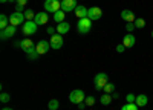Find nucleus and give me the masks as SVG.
I'll use <instances>...</instances> for the list:
<instances>
[{
  "label": "nucleus",
  "instance_id": "f257e3e1",
  "mask_svg": "<svg viewBox=\"0 0 153 110\" xmlns=\"http://www.w3.org/2000/svg\"><path fill=\"white\" fill-rule=\"evenodd\" d=\"M109 83V77H107V73L104 72H100L95 75V80H94V86H95V89L97 90H103L104 89V86Z\"/></svg>",
  "mask_w": 153,
  "mask_h": 110
},
{
  "label": "nucleus",
  "instance_id": "f03ea898",
  "mask_svg": "<svg viewBox=\"0 0 153 110\" xmlns=\"http://www.w3.org/2000/svg\"><path fill=\"white\" fill-rule=\"evenodd\" d=\"M76 29H78L80 34H87L89 31L92 29V20L91 18H78Z\"/></svg>",
  "mask_w": 153,
  "mask_h": 110
},
{
  "label": "nucleus",
  "instance_id": "7ed1b4c3",
  "mask_svg": "<svg viewBox=\"0 0 153 110\" xmlns=\"http://www.w3.org/2000/svg\"><path fill=\"white\" fill-rule=\"evenodd\" d=\"M69 100H71V103H74V104H80V103H84L86 95H84V92H83V90L75 89V90H72V92H71Z\"/></svg>",
  "mask_w": 153,
  "mask_h": 110
},
{
  "label": "nucleus",
  "instance_id": "20e7f679",
  "mask_svg": "<svg viewBox=\"0 0 153 110\" xmlns=\"http://www.w3.org/2000/svg\"><path fill=\"white\" fill-rule=\"evenodd\" d=\"M61 9V2L60 0H46L45 2V11L46 12H52L55 14L57 11Z\"/></svg>",
  "mask_w": 153,
  "mask_h": 110
},
{
  "label": "nucleus",
  "instance_id": "39448f33",
  "mask_svg": "<svg viewBox=\"0 0 153 110\" xmlns=\"http://www.w3.org/2000/svg\"><path fill=\"white\" fill-rule=\"evenodd\" d=\"M37 26H38V24L34 21V20H26V21H25L23 23V34L25 35H32V34H35L37 32Z\"/></svg>",
  "mask_w": 153,
  "mask_h": 110
},
{
  "label": "nucleus",
  "instance_id": "423d86ee",
  "mask_svg": "<svg viewBox=\"0 0 153 110\" xmlns=\"http://www.w3.org/2000/svg\"><path fill=\"white\" fill-rule=\"evenodd\" d=\"M101 16H103V11H101V8H98V6H92V8L87 9V18H91L92 21L100 20Z\"/></svg>",
  "mask_w": 153,
  "mask_h": 110
},
{
  "label": "nucleus",
  "instance_id": "0eeeda50",
  "mask_svg": "<svg viewBox=\"0 0 153 110\" xmlns=\"http://www.w3.org/2000/svg\"><path fill=\"white\" fill-rule=\"evenodd\" d=\"M25 20V14L23 12H12V14L9 16V23L12 24V26H19V24H22Z\"/></svg>",
  "mask_w": 153,
  "mask_h": 110
},
{
  "label": "nucleus",
  "instance_id": "6e6552de",
  "mask_svg": "<svg viewBox=\"0 0 153 110\" xmlns=\"http://www.w3.org/2000/svg\"><path fill=\"white\" fill-rule=\"evenodd\" d=\"M76 6H78L76 0H61V11H65V12L75 11Z\"/></svg>",
  "mask_w": 153,
  "mask_h": 110
},
{
  "label": "nucleus",
  "instance_id": "1a4fd4ad",
  "mask_svg": "<svg viewBox=\"0 0 153 110\" xmlns=\"http://www.w3.org/2000/svg\"><path fill=\"white\" fill-rule=\"evenodd\" d=\"M14 34H16V26L9 24L8 28L0 31V38H2V40H8V38H11V37H14Z\"/></svg>",
  "mask_w": 153,
  "mask_h": 110
},
{
  "label": "nucleus",
  "instance_id": "9d476101",
  "mask_svg": "<svg viewBox=\"0 0 153 110\" xmlns=\"http://www.w3.org/2000/svg\"><path fill=\"white\" fill-rule=\"evenodd\" d=\"M35 49H37V52L40 54V55H45V54H48V51L51 49V41H46V40L38 41L37 46H35Z\"/></svg>",
  "mask_w": 153,
  "mask_h": 110
},
{
  "label": "nucleus",
  "instance_id": "9b49d317",
  "mask_svg": "<svg viewBox=\"0 0 153 110\" xmlns=\"http://www.w3.org/2000/svg\"><path fill=\"white\" fill-rule=\"evenodd\" d=\"M63 46V37L61 34H55L51 37V47L52 49H60Z\"/></svg>",
  "mask_w": 153,
  "mask_h": 110
},
{
  "label": "nucleus",
  "instance_id": "f8f14e48",
  "mask_svg": "<svg viewBox=\"0 0 153 110\" xmlns=\"http://www.w3.org/2000/svg\"><path fill=\"white\" fill-rule=\"evenodd\" d=\"M121 18L123 20H126L127 23H133L136 18H135V14L130 11V9H123L121 11Z\"/></svg>",
  "mask_w": 153,
  "mask_h": 110
},
{
  "label": "nucleus",
  "instance_id": "ddd939ff",
  "mask_svg": "<svg viewBox=\"0 0 153 110\" xmlns=\"http://www.w3.org/2000/svg\"><path fill=\"white\" fill-rule=\"evenodd\" d=\"M49 18H48V12L45 11V12H38V14H35V18H34V21L40 26V24H46V21H48Z\"/></svg>",
  "mask_w": 153,
  "mask_h": 110
},
{
  "label": "nucleus",
  "instance_id": "4468645a",
  "mask_svg": "<svg viewBox=\"0 0 153 110\" xmlns=\"http://www.w3.org/2000/svg\"><path fill=\"white\" fill-rule=\"evenodd\" d=\"M135 37H133V34H126L124 35V38H123V44L126 46V47H133L135 46Z\"/></svg>",
  "mask_w": 153,
  "mask_h": 110
},
{
  "label": "nucleus",
  "instance_id": "2eb2a0df",
  "mask_svg": "<svg viewBox=\"0 0 153 110\" xmlns=\"http://www.w3.org/2000/svg\"><path fill=\"white\" fill-rule=\"evenodd\" d=\"M75 16L78 18H87V8L83 5H78L75 8Z\"/></svg>",
  "mask_w": 153,
  "mask_h": 110
},
{
  "label": "nucleus",
  "instance_id": "dca6fc26",
  "mask_svg": "<svg viewBox=\"0 0 153 110\" xmlns=\"http://www.w3.org/2000/svg\"><path fill=\"white\" fill-rule=\"evenodd\" d=\"M57 34H66V32H69V29H71V26H69V23L68 21H61V23H58L57 24Z\"/></svg>",
  "mask_w": 153,
  "mask_h": 110
},
{
  "label": "nucleus",
  "instance_id": "f3484780",
  "mask_svg": "<svg viewBox=\"0 0 153 110\" xmlns=\"http://www.w3.org/2000/svg\"><path fill=\"white\" fill-rule=\"evenodd\" d=\"M147 103H149V98H147L144 93L136 95V101H135V104H136L138 107H144V106H147Z\"/></svg>",
  "mask_w": 153,
  "mask_h": 110
},
{
  "label": "nucleus",
  "instance_id": "a211bd4d",
  "mask_svg": "<svg viewBox=\"0 0 153 110\" xmlns=\"http://www.w3.org/2000/svg\"><path fill=\"white\" fill-rule=\"evenodd\" d=\"M26 55H28V58L29 60H37L38 57H40V54L37 52V49H35V46H32V47H29V49H26Z\"/></svg>",
  "mask_w": 153,
  "mask_h": 110
},
{
  "label": "nucleus",
  "instance_id": "6ab92c4d",
  "mask_svg": "<svg viewBox=\"0 0 153 110\" xmlns=\"http://www.w3.org/2000/svg\"><path fill=\"white\" fill-rule=\"evenodd\" d=\"M32 46H34V41L29 40V38H25V40L20 41V47L23 49V51H26V49H29V47H32Z\"/></svg>",
  "mask_w": 153,
  "mask_h": 110
},
{
  "label": "nucleus",
  "instance_id": "aec40b11",
  "mask_svg": "<svg viewBox=\"0 0 153 110\" xmlns=\"http://www.w3.org/2000/svg\"><path fill=\"white\" fill-rule=\"evenodd\" d=\"M65 14H66V12H65V11H61V9L57 11L55 14H54V20L57 21V24L61 23V21H65Z\"/></svg>",
  "mask_w": 153,
  "mask_h": 110
},
{
  "label": "nucleus",
  "instance_id": "412c9836",
  "mask_svg": "<svg viewBox=\"0 0 153 110\" xmlns=\"http://www.w3.org/2000/svg\"><path fill=\"white\" fill-rule=\"evenodd\" d=\"M9 18L5 16V14H2V16H0V29H5V28H8L9 26Z\"/></svg>",
  "mask_w": 153,
  "mask_h": 110
},
{
  "label": "nucleus",
  "instance_id": "4be33fe9",
  "mask_svg": "<svg viewBox=\"0 0 153 110\" xmlns=\"http://www.w3.org/2000/svg\"><path fill=\"white\" fill-rule=\"evenodd\" d=\"M100 101H101V104H103V106H109L110 101H112V96H110L109 93H104L103 96L100 98Z\"/></svg>",
  "mask_w": 153,
  "mask_h": 110
},
{
  "label": "nucleus",
  "instance_id": "5701e85b",
  "mask_svg": "<svg viewBox=\"0 0 153 110\" xmlns=\"http://www.w3.org/2000/svg\"><path fill=\"white\" fill-rule=\"evenodd\" d=\"M103 90H104L106 93H109V95L113 93V90H115V84H113V83H107V84L104 86V89H103Z\"/></svg>",
  "mask_w": 153,
  "mask_h": 110
},
{
  "label": "nucleus",
  "instance_id": "b1692460",
  "mask_svg": "<svg viewBox=\"0 0 153 110\" xmlns=\"http://www.w3.org/2000/svg\"><path fill=\"white\" fill-rule=\"evenodd\" d=\"M58 106H60V103H58L57 100H51V101H49V104H48L49 110H57V109H58Z\"/></svg>",
  "mask_w": 153,
  "mask_h": 110
},
{
  "label": "nucleus",
  "instance_id": "393cba45",
  "mask_svg": "<svg viewBox=\"0 0 153 110\" xmlns=\"http://www.w3.org/2000/svg\"><path fill=\"white\" fill-rule=\"evenodd\" d=\"M121 110H138V106L133 103V104H130V103H127V104H124L123 107H121Z\"/></svg>",
  "mask_w": 153,
  "mask_h": 110
},
{
  "label": "nucleus",
  "instance_id": "a878e982",
  "mask_svg": "<svg viewBox=\"0 0 153 110\" xmlns=\"http://www.w3.org/2000/svg\"><path fill=\"white\" fill-rule=\"evenodd\" d=\"M23 14H25V18H26V20H32V18H35L34 12H32L31 9H25V12H23Z\"/></svg>",
  "mask_w": 153,
  "mask_h": 110
},
{
  "label": "nucleus",
  "instance_id": "bb28decb",
  "mask_svg": "<svg viewBox=\"0 0 153 110\" xmlns=\"http://www.w3.org/2000/svg\"><path fill=\"white\" fill-rule=\"evenodd\" d=\"M133 23H135L136 28H144V26H146V20H144V18H136Z\"/></svg>",
  "mask_w": 153,
  "mask_h": 110
},
{
  "label": "nucleus",
  "instance_id": "cd10ccee",
  "mask_svg": "<svg viewBox=\"0 0 153 110\" xmlns=\"http://www.w3.org/2000/svg\"><path fill=\"white\" fill-rule=\"evenodd\" d=\"M9 100H11V96L6 92H2V95H0V101L2 103H9Z\"/></svg>",
  "mask_w": 153,
  "mask_h": 110
},
{
  "label": "nucleus",
  "instance_id": "c85d7f7f",
  "mask_svg": "<svg viewBox=\"0 0 153 110\" xmlns=\"http://www.w3.org/2000/svg\"><path fill=\"white\" fill-rule=\"evenodd\" d=\"M126 100H127V103H130V104H133V103L136 101V96H135L133 93H129V95L126 96Z\"/></svg>",
  "mask_w": 153,
  "mask_h": 110
},
{
  "label": "nucleus",
  "instance_id": "c756f323",
  "mask_svg": "<svg viewBox=\"0 0 153 110\" xmlns=\"http://www.w3.org/2000/svg\"><path fill=\"white\" fill-rule=\"evenodd\" d=\"M84 103H86V106H94V103H95V98H94V96H86Z\"/></svg>",
  "mask_w": 153,
  "mask_h": 110
},
{
  "label": "nucleus",
  "instance_id": "7c9ffc66",
  "mask_svg": "<svg viewBox=\"0 0 153 110\" xmlns=\"http://www.w3.org/2000/svg\"><path fill=\"white\" fill-rule=\"evenodd\" d=\"M135 28H136V26H135V23H127V24H126V29L129 31V34H132V31H133Z\"/></svg>",
  "mask_w": 153,
  "mask_h": 110
},
{
  "label": "nucleus",
  "instance_id": "2f4dec72",
  "mask_svg": "<svg viewBox=\"0 0 153 110\" xmlns=\"http://www.w3.org/2000/svg\"><path fill=\"white\" fill-rule=\"evenodd\" d=\"M46 32H48V34H49L51 37H52V35H55V34H57V29H55V28H51V26H49Z\"/></svg>",
  "mask_w": 153,
  "mask_h": 110
},
{
  "label": "nucleus",
  "instance_id": "473e14b6",
  "mask_svg": "<svg viewBox=\"0 0 153 110\" xmlns=\"http://www.w3.org/2000/svg\"><path fill=\"white\" fill-rule=\"evenodd\" d=\"M124 49H126V46H124V44H118V46H117V52H120V54H121V52H124Z\"/></svg>",
  "mask_w": 153,
  "mask_h": 110
},
{
  "label": "nucleus",
  "instance_id": "72a5a7b5",
  "mask_svg": "<svg viewBox=\"0 0 153 110\" xmlns=\"http://www.w3.org/2000/svg\"><path fill=\"white\" fill-rule=\"evenodd\" d=\"M16 12H25V6H22V5H16Z\"/></svg>",
  "mask_w": 153,
  "mask_h": 110
},
{
  "label": "nucleus",
  "instance_id": "f704fd0d",
  "mask_svg": "<svg viewBox=\"0 0 153 110\" xmlns=\"http://www.w3.org/2000/svg\"><path fill=\"white\" fill-rule=\"evenodd\" d=\"M16 3H17V5H22V6H25V5L28 3V0H16Z\"/></svg>",
  "mask_w": 153,
  "mask_h": 110
},
{
  "label": "nucleus",
  "instance_id": "c9c22d12",
  "mask_svg": "<svg viewBox=\"0 0 153 110\" xmlns=\"http://www.w3.org/2000/svg\"><path fill=\"white\" fill-rule=\"evenodd\" d=\"M78 109H80V110H84V109H86V103H80V104H78Z\"/></svg>",
  "mask_w": 153,
  "mask_h": 110
},
{
  "label": "nucleus",
  "instance_id": "e433bc0d",
  "mask_svg": "<svg viewBox=\"0 0 153 110\" xmlns=\"http://www.w3.org/2000/svg\"><path fill=\"white\" fill-rule=\"evenodd\" d=\"M112 98H115V100H118V98H120V93H117V92H113V93H112Z\"/></svg>",
  "mask_w": 153,
  "mask_h": 110
},
{
  "label": "nucleus",
  "instance_id": "4c0bfd02",
  "mask_svg": "<svg viewBox=\"0 0 153 110\" xmlns=\"http://www.w3.org/2000/svg\"><path fill=\"white\" fill-rule=\"evenodd\" d=\"M6 2H9V0H0V3H6Z\"/></svg>",
  "mask_w": 153,
  "mask_h": 110
},
{
  "label": "nucleus",
  "instance_id": "58836bf2",
  "mask_svg": "<svg viewBox=\"0 0 153 110\" xmlns=\"http://www.w3.org/2000/svg\"><path fill=\"white\" fill-rule=\"evenodd\" d=\"M2 110H12V109H9V107H5V109H2Z\"/></svg>",
  "mask_w": 153,
  "mask_h": 110
},
{
  "label": "nucleus",
  "instance_id": "ea45409f",
  "mask_svg": "<svg viewBox=\"0 0 153 110\" xmlns=\"http://www.w3.org/2000/svg\"><path fill=\"white\" fill-rule=\"evenodd\" d=\"M152 38H153V31H152Z\"/></svg>",
  "mask_w": 153,
  "mask_h": 110
}]
</instances>
